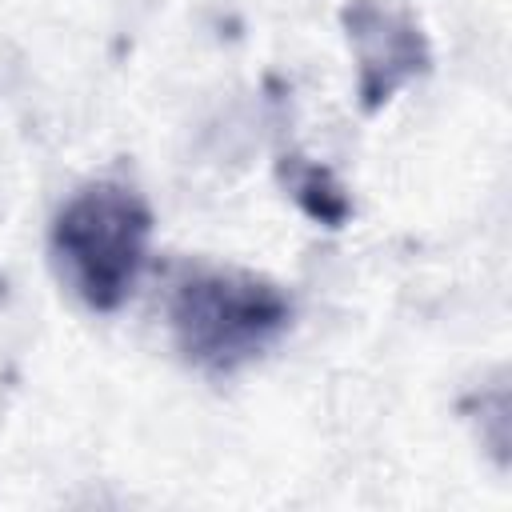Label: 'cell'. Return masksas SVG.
I'll return each instance as SVG.
<instances>
[{
    "label": "cell",
    "instance_id": "1",
    "mask_svg": "<svg viewBox=\"0 0 512 512\" xmlns=\"http://www.w3.org/2000/svg\"><path fill=\"white\" fill-rule=\"evenodd\" d=\"M292 320V300L268 276L188 264L168 284V328L188 364L236 372L264 356Z\"/></svg>",
    "mask_w": 512,
    "mask_h": 512
},
{
    "label": "cell",
    "instance_id": "3",
    "mask_svg": "<svg viewBox=\"0 0 512 512\" xmlns=\"http://www.w3.org/2000/svg\"><path fill=\"white\" fill-rule=\"evenodd\" d=\"M344 24L356 48V88L368 112L388 104L408 80L428 68V44L412 16L376 0H352Z\"/></svg>",
    "mask_w": 512,
    "mask_h": 512
},
{
    "label": "cell",
    "instance_id": "4",
    "mask_svg": "<svg viewBox=\"0 0 512 512\" xmlns=\"http://www.w3.org/2000/svg\"><path fill=\"white\" fill-rule=\"evenodd\" d=\"M280 180H284L288 196L300 204L304 216H312L328 228H340L348 220L352 200H348L344 184L324 164H312L304 156H288V168H280Z\"/></svg>",
    "mask_w": 512,
    "mask_h": 512
},
{
    "label": "cell",
    "instance_id": "2",
    "mask_svg": "<svg viewBox=\"0 0 512 512\" xmlns=\"http://www.w3.org/2000/svg\"><path fill=\"white\" fill-rule=\"evenodd\" d=\"M152 208L120 180H92L76 188L52 220V264L56 276L92 308L116 312L148 264Z\"/></svg>",
    "mask_w": 512,
    "mask_h": 512
}]
</instances>
